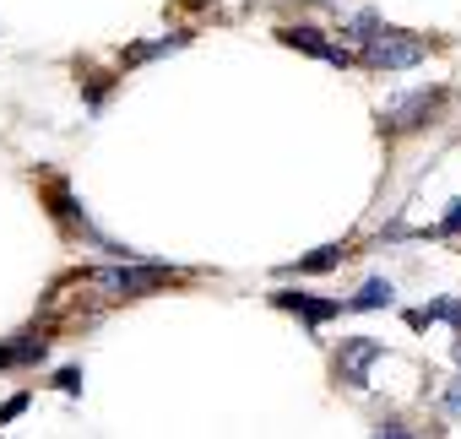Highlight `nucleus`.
<instances>
[{
    "mask_svg": "<svg viewBox=\"0 0 461 439\" xmlns=\"http://www.w3.org/2000/svg\"><path fill=\"white\" fill-rule=\"evenodd\" d=\"M429 320H450V326H461V299H434V304H423V309H412L407 315V326H429Z\"/></svg>",
    "mask_w": 461,
    "mask_h": 439,
    "instance_id": "nucleus-10",
    "label": "nucleus"
},
{
    "mask_svg": "<svg viewBox=\"0 0 461 439\" xmlns=\"http://www.w3.org/2000/svg\"><path fill=\"white\" fill-rule=\"evenodd\" d=\"M456 363H461V342H456Z\"/></svg>",
    "mask_w": 461,
    "mask_h": 439,
    "instance_id": "nucleus-18",
    "label": "nucleus"
},
{
    "mask_svg": "<svg viewBox=\"0 0 461 439\" xmlns=\"http://www.w3.org/2000/svg\"><path fill=\"white\" fill-rule=\"evenodd\" d=\"M385 358V342H375V336H353V342H342V353H337V374H342V385H353V390H369V369Z\"/></svg>",
    "mask_w": 461,
    "mask_h": 439,
    "instance_id": "nucleus-4",
    "label": "nucleus"
},
{
    "mask_svg": "<svg viewBox=\"0 0 461 439\" xmlns=\"http://www.w3.org/2000/svg\"><path fill=\"white\" fill-rule=\"evenodd\" d=\"M439 412H445V417H461V380H456V385L439 396Z\"/></svg>",
    "mask_w": 461,
    "mask_h": 439,
    "instance_id": "nucleus-16",
    "label": "nucleus"
},
{
    "mask_svg": "<svg viewBox=\"0 0 461 439\" xmlns=\"http://www.w3.org/2000/svg\"><path fill=\"white\" fill-rule=\"evenodd\" d=\"M277 39H283L288 49H299V55H315V60H326V66H337V71H348V66L358 60L353 49H342V44H331V39H326L321 28H283Z\"/></svg>",
    "mask_w": 461,
    "mask_h": 439,
    "instance_id": "nucleus-5",
    "label": "nucleus"
},
{
    "mask_svg": "<svg viewBox=\"0 0 461 439\" xmlns=\"http://www.w3.org/2000/svg\"><path fill=\"white\" fill-rule=\"evenodd\" d=\"M331 266H342V245H321V250L299 255L294 266H283V277H321V272H331Z\"/></svg>",
    "mask_w": 461,
    "mask_h": 439,
    "instance_id": "nucleus-9",
    "label": "nucleus"
},
{
    "mask_svg": "<svg viewBox=\"0 0 461 439\" xmlns=\"http://www.w3.org/2000/svg\"><path fill=\"white\" fill-rule=\"evenodd\" d=\"M168 277H174V266H152L141 255H125L120 266H98L93 272V288H104L114 299H141V293H158Z\"/></svg>",
    "mask_w": 461,
    "mask_h": 439,
    "instance_id": "nucleus-2",
    "label": "nucleus"
},
{
    "mask_svg": "<svg viewBox=\"0 0 461 439\" xmlns=\"http://www.w3.org/2000/svg\"><path fill=\"white\" fill-rule=\"evenodd\" d=\"M375 28H380V17H375V12H358V17H353V22L342 28V39H369Z\"/></svg>",
    "mask_w": 461,
    "mask_h": 439,
    "instance_id": "nucleus-12",
    "label": "nucleus"
},
{
    "mask_svg": "<svg viewBox=\"0 0 461 439\" xmlns=\"http://www.w3.org/2000/svg\"><path fill=\"white\" fill-rule=\"evenodd\" d=\"M272 304H277V309H288V315H299L310 331L342 315V299H321V293H288V288H283V293H272Z\"/></svg>",
    "mask_w": 461,
    "mask_h": 439,
    "instance_id": "nucleus-6",
    "label": "nucleus"
},
{
    "mask_svg": "<svg viewBox=\"0 0 461 439\" xmlns=\"http://www.w3.org/2000/svg\"><path fill=\"white\" fill-rule=\"evenodd\" d=\"M55 385H60L66 396H82V369H60V374H55Z\"/></svg>",
    "mask_w": 461,
    "mask_h": 439,
    "instance_id": "nucleus-15",
    "label": "nucleus"
},
{
    "mask_svg": "<svg viewBox=\"0 0 461 439\" xmlns=\"http://www.w3.org/2000/svg\"><path fill=\"white\" fill-rule=\"evenodd\" d=\"M50 358V342L44 336H17L0 347V369H28V363H44Z\"/></svg>",
    "mask_w": 461,
    "mask_h": 439,
    "instance_id": "nucleus-8",
    "label": "nucleus"
},
{
    "mask_svg": "<svg viewBox=\"0 0 461 439\" xmlns=\"http://www.w3.org/2000/svg\"><path fill=\"white\" fill-rule=\"evenodd\" d=\"M364 49H358V60L369 66V71H412V66H423V55H429V44L418 39V33H402V28H375L369 39H358Z\"/></svg>",
    "mask_w": 461,
    "mask_h": 439,
    "instance_id": "nucleus-1",
    "label": "nucleus"
},
{
    "mask_svg": "<svg viewBox=\"0 0 461 439\" xmlns=\"http://www.w3.org/2000/svg\"><path fill=\"white\" fill-rule=\"evenodd\" d=\"M23 412H28V390H23V396H12L6 407H0V428H6V423H17Z\"/></svg>",
    "mask_w": 461,
    "mask_h": 439,
    "instance_id": "nucleus-13",
    "label": "nucleus"
},
{
    "mask_svg": "<svg viewBox=\"0 0 461 439\" xmlns=\"http://www.w3.org/2000/svg\"><path fill=\"white\" fill-rule=\"evenodd\" d=\"M375 434H380V439H412V428H407V423H396V417H391V423H380Z\"/></svg>",
    "mask_w": 461,
    "mask_h": 439,
    "instance_id": "nucleus-17",
    "label": "nucleus"
},
{
    "mask_svg": "<svg viewBox=\"0 0 461 439\" xmlns=\"http://www.w3.org/2000/svg\"><path fill=\"white\" fill-rule=\"evenodd\" d=\"M434 234H461V201L445 206V217H439V228H434Z\"/></svg>",
    "mask_w": 461,
    "mask_h": 439,
    "instance_id": "nucleus-14",
    "label": "nucleus"
},
{
    "mask_svg": "<svg viewBox=\"0 0 461 439\" xmlns=\"http://www.w3.org/2000/svg\"><path fill=\"white\" fill-rule=\"evenodd\" d=\"M391 304H396V282L369 277L353 299H342V315H369V309H391Z\"/></svg>",
    "mask_w": 461,
    "mask_h": 439,
    "instance_id": "nucleus-7",
    "label": "nucleus"
},
{
    "mask_svg": "<svg viewBox=\"0 0 461 439\" xmlns=\"http://www.w3.org/2000/svg\"><path fill=\"white\" fill-rule=\"evenodd\" d=\"M439 109V93H402V98H391L385 109H380V130H391V136H407V130H418V125H429V114Z\"/></svg>",
    "mask_w": 461,
    "mask_h": 439,
    "instance_id": "nucleus-3",
    "label": "nucleus"
},
{
    "mask_svg": "<svg viewBox=\"0 0 461 439\" xmlns=\"http://www.w3.org/2000/svg\"><path fill=\"white\" fill-rule=\"evenodd\" d=\"M190 44V33H168V39H158V44H141V49H131L125 60L131 66H141V60H158V55H174V49H185Z\"/></svg>",
    "mask_w": 461,
    "mask_h": 439,
    "instance_id": "nucleus-11",
    "label": "nucleus"
}]
</instances>
